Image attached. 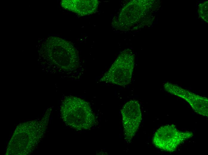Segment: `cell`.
Segmentation results:
<instances>
[{
    "instance_id": "4",
    "label": "cell",
    "mask_w": 208,
    "mask_h": 155,
    "mask_svg": "<svg viewBox=\"0 0 208 155\" xmlns=\"http://www.w3.org/2000/svg\"><path fill=\"white\" fill-rule=\"evenodd\" d=\"M194 134L190 131L178 130L174 125L161 127L155 133L153 142L157 148L163 151L172 152L185 140L192 137Z\"/></svg>"
},
{
    "instance_id": "6",
    "label": "cell",
    "mask_w": 208,
    "mask_h": 155,
    "mask_svg": "<svg viewBox=\"0 0 208 155\" xmlns=\"http://www.w3.org/2000/svg\"><path fill=\"white\" fill-rule=\"evenodd\" d=\"M121 113L125 139L129 142L134 136L142 119L139 102L135 100L128 101L122 108Z\"/></svg>"
},
{
    "instance_id": "2",
    "label": "cell",
    "mask_w": 208,
    "mask_h": 155,
    "mask_svg": "<svg viewBox=\"0 0 208 155\" xmlns=\"http://www.w3.org/2000/svg\"><path fill=\"white\" fill-rule=\"evenodd\" d=\"M45 49L47 56L52 63L67 71L76 69L78 66V52L71 43L56 37H51L47 41Z\"/></svg>"
},
{
    "instance_id": "3",
    "label": "cell",
    "mask_w": 208,
    "mask_h": 155,
    "mask_svg": "<svg viewBox=\"0 0 208 155\" xmlns=\"http://www.w3.org/2000/svg\"><path fill=\"white\" fill-rule=\"evenodd\" d=\"M134 59L131 50H124L119 55L100 80L119 86L128 84L131 80Z\"/></svg>"
},
{
    "instance_id": "1",
    "label": "cell",
    "mask_w": 208,
    "mask_h": 155,
    "mask_svg": "<svg viewBox=\"0 0 208 155\" xmlns=\"http://www.w3.org/2000/svg\"><path fill=\"white\" fill-rule=\"evenodd\" d=\"M61 113L65 123L78 130L90 128L95 121L94 116L88 103L74 96L67 97L62 101Z\"/></svg>"
},
{
    "instance_id": "8",
    "label": "cell",
    "mask_w": 208,
    "mask_h": 155,
    "mask_svg": "<svg viewBox=\"0 0 208 155\" xmlns=\"http://www.w3.org/2000/svg\"><path fill=\"white\" fill-rule=\"evenodd\" d=\"M62 6L65 9L81 16L89 15L97 10L99 1L96 0H64Z\"/></svg>"
},
{
    "instance_id": "5",
    "label": "cell",
    "mask_w": 208,
    "mask_h": 155,
    "mask_svg": "<svg viewBox=\"0 0 208 155\" xmlns=\"http://www.w3.org/2000/svg\"><path fill=\"white\" fill-rule=\"evenodd\" d=\"M39 123L38 122L35 123L33 121L27 122L25 124L20 125L17 129L22 133L25 137L15 131V134L8 146V148L11 147V148L8 149V150H13L12 152L13 154L25 140L18 154H22L26 138L27 137V139H26V154L32 151L42 135V125Z\"/></svg>"
},
{
    "instance_id": "7",
    "label": "cell",
    "mask_w": 208,
    "mask_h": 155,
    "mask_svg": "<svg viewBox=\"0 0 208 155\" xmlns=\"http://www.w3.org/2000/svg\"><path fill=\"white\" fill-rule=\"evenodd\" d=\"M164 86L168 92L186 101L196 113L208 117V100L207 97L196 94L172 83H167Z\"/></svg>"
}]
</instances>
